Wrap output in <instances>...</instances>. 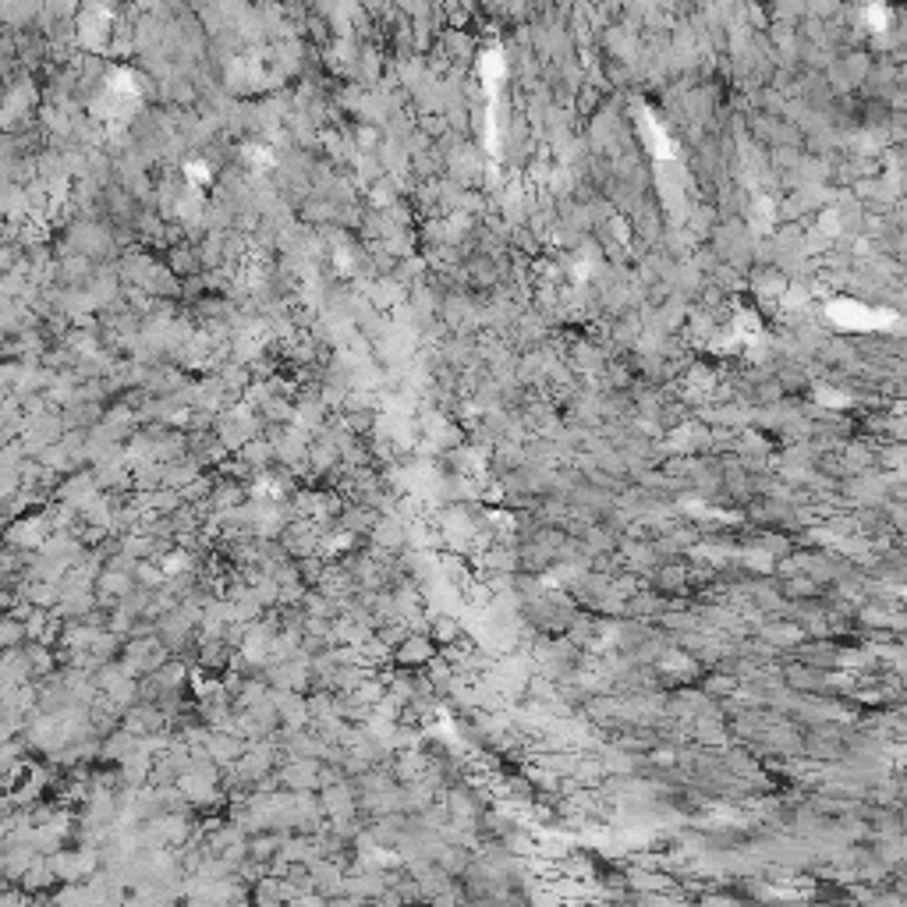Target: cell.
I'll list each match as a JSON object with an SVG mask.
<instances>
[{
    "mask_svg": "<svg viewBox=\"0 0 907 907\" xmlns=\"http://www.w3.org/2000/svg\"><path fill=\"white\" fill-rule=\"evenodd\" d=\"M436 649H440V645L433 642L429 631H411V635L394 649V663L404 670H422L429 659L436 656Z\"/></svg>",
    "mask_w": 907,
    "mask_h": 907,
    "instance_id": "obj_1",
    "label": "cell"
}]
</instances>
